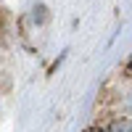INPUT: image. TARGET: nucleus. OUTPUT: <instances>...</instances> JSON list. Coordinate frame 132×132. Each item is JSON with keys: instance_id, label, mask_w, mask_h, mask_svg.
Returning a JSON list of instances; mask_svg holds the SVG:
<instances>
[{"instance_id": "1", "label": "nucleus", "mask_w": 132, "mask_h": 132, "mask_svg": "<svg viewBox=\"0 0 132 132\" xmlns=\"http://www.w3.org/2000/svg\"><path fill=\"white\" fill-rule=\"evenodd\" d=\"M108 132H132V122L129 119H119V122H114L108 127Z\"/></svg>"}, {"instance_id": "2", "label": "nucleus", "mask_w": 132, "mask_h": 132, "mask_svg": "<svg viewBox=\"0 0 132 132\" xmlns=\"http://www.w3.org/2000/svg\"><path fill=\"white\" fill-rule=\"evenodd\" d=\"M127 71H129V74H132V58H129V63H127Z\"/></svg>"}, {"instance_id": "3", "label": "nucleus", "mask_w": 132, "mask_h": 132, "mask_svg": "<svg viewBox=\"0 0 132 132\" xmlns=\"http://www.w3.org/2000/svg\"><path fill=\"white\" fill-rule=\"evenodd\" d=\"M87 132H98V129H87Z\"/></svg>"}]
</instances>
